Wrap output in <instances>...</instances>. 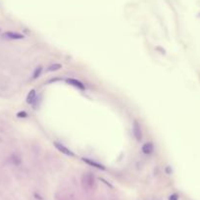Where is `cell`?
<instances>
[{"label": "cell", "instance_id": "obj_1", "mask_svg": "<svg viewBox=\"0 0 200 200\" xmlns=\"http://www.w3.org/2000/svg\"><path fill=\"white\" fill-rule=\"evenodd\" d=\"M132 134H133V137L135 138V140L137 141H141L142 140V130H141V127H140L139 123L137 121H133V124H132Z\"/></svg>", "mask_w": 200, "mask_h": 200}, {"label": "cell", "instance_id": "obj_2", "mask_svg": "<svg viewBox=\"0 0 200 200\" xmlns=\"http://www.w3.org/2000/svg\"><path fill=\"white\" fill-rule=\"evenodd\" d=\"M2 37L5 38V39L17 40V39H23V38H24V35L19 32H6L2 34Z\"/></svg>", "mask_w": 200, "mask_h": 200}, {"label": "cell", "instance_id": "obj_3", "mask_svg": "<svg viewBox=\"0 0 200 200\" xmlns=\"http://www.w3.org/2000/svg\"><path fill=\"white\" fill-rule=\"evenodd\" d=\"M54 146L57 149L60 151L61 153H63L64 155H67V156H71V157H73L74 155V153L72 152V151L69 149L68 147H66L65 145H63L62 143H60V142H57V141H54Z\"/></svg>", "mask_w": 200, "mask_h": 200}, {"label": "cell", "instance_id": "obj_4", "mask_svg": "<svg viewBox=\"0 0 200 200\" xmlns=\"http://www.w3.org/2000/svg\"><path fill=\"white\" fill-rule=\"evenodd\" d=\"M83 186H86V188H91L92 186H94L93 176H92L91 174H86V175H83Z\"/></svg>", "mask_w": 200, "mask_h": 200}, {"label": "cell", "instance_id": "obj_5", "mask_svg": "<svg viewBox=\"0 0 200 200\" xmlns=\"http://www.w3.org/2000/svg\"><path fill=\"white\" fill-rule=\"evenodd\" d=\"M141 151L144 155H151L154 151V145L152 142H146L142 145Z\"/></svg>", "mask_w": 200, "mask_h": 200}, {"label": "cell", "instance_id": "obj_6", "mask_svg": "<svg viewBox=\"0 0 200 200\" xmlns=\"http://www.w3.org/2000/svg\"><path fill=\"white\" fill-rule=\"evenodd\" d=\"M83 161L84 163L88 164L89 166H92L94 167V168L98 169V170H102V171H105V167L102 165V164H100L98 162H96V161H93V160H90V159H88V158H83Z\"/></svg>", "mask_w": 200, "mask_h": 200}, {"label": "cell", "instance_id": "obj_7", "mask_svg": "<svg viewBox=\"0 0 200 200\" xmlns=\"http://www.w3.org/2000/svg\"><path fill=\"white\" fill-rule=\"evenodd\" d=\"M67 83L69 84H72V86H76V88H78L79 89H86V86H84V84L83 83H81L78 79H67Z\"/></svg>", "mask_w": 200, "mask_h": 200}, {"label": "cell", "instance_id": "obj_8", "mask_svg": "<svg viewBox=\"0 0 200 200\" xmlns=\"http://www.w3.org/2000/svg\"><path fill=\"white\" fill-rule=\"evenodd\" d=\"M35 96H37L35 89H32V90L29 92L28 96H27V102H28V103H29V104L33 103V101H34V99H35Z\"/></svg>", "mask_w": 200, "mask_h": 200}, {"label": "cell", "instance_id": "obj_9", "mask_svg": "<svg viewBox=\"0 0 200 200\" xmlns=\"http://www.w3.org/2000/svg\"><path fill=\"white\" fill-rule=\"evenodd\" d=\"M61 68H62V65H61V64L56 63V64H53V65H51L50 67H48L47 71L48 72H55V71L60 70Z\"/></svg>", "mask_w": 200, "mask_h": 200}, {"label": "cell", "instance_id": "obj_10", "mask_svg": "<svg viewBox=\"0 0 200 200\" xmlns=\"http://www.w3.org/2000/svg\"><path fill=\"white\" fill-rule=\"evenodd\" d=\"M41 72H42V67H37V68L34 70V72H33V74H32V79H37L38 77L40 76Z\"/></svg>", "mask_w": 200, "mask_h": 200}, {"label": "cell", "instance_id": "obj_11", "mask_svg": "<svg viewBox=\"0 0 200 200\" xmlns=\"http://www.w3.org/2000/svg\"><path fill=\"white\" fill-rule=\"evenodd\" d=\"M12 159H13V164H15V165H19L21 163V159L18 157L17 155H12Z\"/></svg>", "mask_w": 200, "mask_h": 200}, {"label": "cell", "instance_id": "obj_12", "mask_svg": "<svg viewBox=\"0 0 200 200\" xmlns=\"http://www.w3.org/2000/svg\"><path fill=\"white\" fill-rule=\"evenodd\" d=\"M17 117L18 118H26V117H28V114L26 112H24V111H23V112H19L17 114Z\"/></svg>", "mask_w": 200, "mask_h": 200}, {"label": "cell", "instance_id": "obj_13", "mask_svg": "<svg viewBox=\"0 0 200 200\" xmlns=\"http://www.w3.org/2000/svg\"><path fill=\"white\" fill-rule=\"evenodd\" d=\"M178 199H179V195L176 193L172 194V195L169 197V200H178Z\"/></svg>", "mask_w": 200, "mask_h": 200}, {"label": "cell", "instance_id": "obj_14", "mask_svg": "<svg viewBox=\"0 0 200 200\" xmlns=\"http://www.w3.org/2000/svg\"><path fill=\"white\" fill-rule=\"evenodd\" d=\"M166 173H168V174L172 173V170L170 171V167H166Z\"/></svg>", "mask_w": 200, "mask_h": 200}]
</instances>
